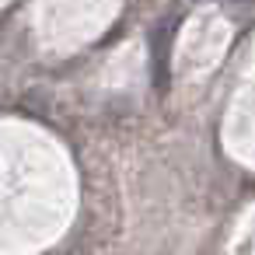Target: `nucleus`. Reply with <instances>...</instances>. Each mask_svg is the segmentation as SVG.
Wrapping results in <instances>:
<instances>
[{
    "instance_id": "obj_1",
    "label": "nucleus",
    "mask_w": 255,
    "mask_h": 255,
    "mask_svg": "<svg viewBox=\"0 0 255 255\" xmlns=\"http://www.w3.org/2000/svg\"><path fill=\"white\" fill-rule=\"evenodd\" d=\"M168 39H171V21L154 32V84H168Z\"/></svg>"
}]
</instances>
